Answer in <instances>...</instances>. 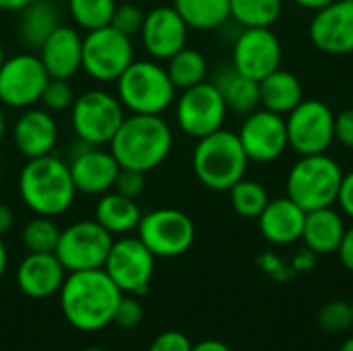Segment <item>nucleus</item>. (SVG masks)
<instances>
[{
  "instance_id": "nucleus-27",
  "label": "nucleus",
  "mask_w": 353,
  "mask_h": 351,
  "mask_svg": "<svg viewBox=\"0 0 353 351\" xmlns=\"http://www.w3.org/2000/svg\"><path fill=\"white\" fill-rule=\"evenodd\" d=\"M259 91H261V108L281 116H288L304 99L302 81L294 72L281 66L259 81Z\"/></svg>"
},
{
  "instance_id": "nucleus-6",
  "label": "nucleus",
  "mask_w": 353,
  "mask_h": 351,
  "mask_svg": "<svg viewBox=\"0 0 353 351\" xmlns=\"http://www.w3.org/2000/svg\"><path fill=\"white\" fill-rule=\"evenodd\" d=\"M341 180L343 170L331 155H300L288 174L285 190L288 197L308 213L337 205Z\"/></svg>"
},
{
  "instance_id": "nucleus-29",
  "label": "nucleus",
  "mask_w": 353,
  "mask_h": 351,
  "mask_svg": "<svg viewBox=\"0 0 353 351\" xmlns=\"http://www.w3.org/2000/svg\"><path fill=\"white\" fill-rule=\"evenodd\" d=\"M174 8L196 31H213L230 19V0H174Z\"/></svg>"
},
{
  "instance_id": "nucleus-23",
  "label": "nucleus",
  "mask_w": 353,
  "mask_h": 351,
  "mask_svg": "<svg viewBox=\"0 0 353 351\" xmlns=\"http://www.w3.org/2000/svg\"><path fill=\"white\" fill-rule=\"evenodd\" d=\"M304 219L306 211L285 194L269 199L267 207L259 215V228L267 242L275 246H288L302 240Z\"/></svg>"
},
{
  "instance_id": "nucleus-9",
  "label": "nucleus",
  "mask_w": 353,
  "mask_h": 351,
  "mask_svg": "<svg viewBox=\"0 0 353 351\" xmlns=\"http://www.w3.org/2000/svg\"><path fill=\"white\" fill-rule=\"evenodd\" d=\"M114 236L95 219H81L60 230V240L54 250L66 273L103 269Z\"/></svg>"
},
{
  "instance_id": "nucleus-34",
  "label": "nucleus",
  "mask_w": 353,
  "mask_h": 351,
  "mask_svg": "<svg viewBox=\"0 0 353 351\" xmlns=\"http://www.w3.org/2000/svg\"><path fill=\"white\" fill-rule=\"evenodd\" d=\"M21 238L27 252H54L60 240V228L56 225L54 217L35 215L25 223Z\"/></svg>"
},
{
  "instance_id": "nucleus-30",
  "label": "nucleus",
  "mask_w": 353,
  "mask_h": 351,
  "mask_svg": "<svg viewBox=\"0 0 353 351\" xmlns=\"http://www.w3.org/2000/svg\"><path fill=\"white\" fill-rule=\"evenodd\" d=\"M165 70H168L174 87L178 91H182V89H188V87H194V85L207 81L209 62L201 50L186 46L168 60Z\"/></svg>"
},
{
  "instance_id": "nucleus-33",
  "label": "nucleus",
  "mask_w": 353,
  "mask_h": 351,
  "mask_svg": "<svg viewBox=\"0 0 353 351\" xmlns=\"http://www.w3.org/2000/svg\"><path fill=\"white\" fill-rule=\"evenodd\" d=\"M66 4L72 23L85 33L108 27L116 10V0H68Z\"/></svg>"
},
{
  "instance_id": "nucleus-4",
  "label": "nucleus",
  "mask_w": 353,
  "mask_h": 351,
  "mask_svg": "<svg viewBox=\"0 0 353 351\" xmlns=\"http://www.w3.org/2000/svg\"><path fill=\"white\" fill-rule=\"evenodd\" d=\"M248 155L238 139V132L219 128L196 141L192 151V172L196 180L215 192H228L246 176Z\"/></svg>"
},
{
  "instance_id": "nucleus-36",
  "label": "nucleus",
  "mask_w": 353,
  "mask_h": 351,
  "mask_svg": "<svg viewBox=\"0 0 353 351\" xmlns=\"http://www.w3.org/2000/svg\"><path fill=\"white\" fill-rule=\"evenodd\" d=\"M74 91L70 87L68 81L64 79H50L43 87V93L39 97V106L46 108L48 112H64L70 110L72 101H74Z\"/></svg>"
},
{
  "instance_id": "nucleus-3",
  "label": "nucleus",
  "mask_w": 353,
  "mask_h": 351,
  "mask_svg": "<svg viewBox=\"0 0 353 351\" xmlns=\"http://www.w3.org/2000/svg\"><path fill=\"white\" fill-rule=\"evenodd\" d=\"M23 205L43 217H58L66 213L77 197V188L68 170V161L50 153L27 159L17 180Z\"/></svg>"
},
{
  "instance_id": "nucleus-14",
  "label": "nucleus",
  "mask_w": 353,
  "mask_h": 351,
  "mask_svg": "<svg viewBox=\"0 0 353 351\" xmlns=\"http://www.w3.org/2000/svg\"><path fill=\"white\" fill-rule=\"evenodd\" d=\"M48 81L50 74L37 54L27 50L6 56L0 66V103L12 110L37 106Z\"/></svg>"
},
{
  "instance_id": "nucleus-50",
  "label": "nucleus",
  "mask_w": 353,
  "mask_h": 351,
  "mask_svg": "<svg viewBox=\"0 0 353 351\" xmlns=\"http://www.w3.org/2000/svg\"><path fill=\"white\" fill-rule=\"evenodd\" d=\"M339 351H353V337H350L347 341H343V345H341Z\"/></svg>"
},
{
  "instance_id": "nucleus-49",
  "label": "nucleus",
  "mask_w": 353,
  "mask_h": 351,
  "mask_svg": "<svg viewBox=\"0 0 353 351\" xmlns=\"http://www.w3.org/2000/svg\"><path fill=\"white\" fill-rule=\"evenodd\" d=\"M6 137V116H4V112L0 110V141Z\"/></svg>"
},
{
  "instance_id": "nucleus-26",
  "label": "nucleus",
  "mask_w": 353,
  "mask_h": 351,
  "mask_svg": "<svg viewBox=\"0 0 353 351\" xmlns=\"http://www.w3.org/2000/svg\"><path fill=\"white\" fill-rule=\"evenodd\" d=\"M211 83L217 87V91L221 93L228 110L234 112V114L246 116V114H250L252 110H256L261 106L259 81L242 74L232 64L230 66H221L215 72V79Z\"/></svg>"
},
{
  "instance_id": "nucleus-52",
  "label": "nucleus",
  "mask_w": 353,
  "mask_h": 351,
  "mask_svg": "<svg viewBox=\"0 0 353 351\" xmlns=\"http://www.w3.org/2000/svg\"><path fill=\"white\" fill-rule=\"evenodd\" d=\"M85 351H105V350H101V348H89V350H85Z\"/></svg>"
},
{
  "instance_id": "nucleus-42",
  "label": "nucleus",
  "mask_w": 353,
  "mask_h": 351,
  "mask_svg": "<svg viewBox=\"0 0 353 351\" xmlns=\"http://www.w3.org/2000/svg\"><path fill=\"white\" fill-rule=\"evenodd\" d=\"M337 205H339L343 215H347L350 219H353V172L343 174L339 197H337Z\"/></svg>"
},
{
  "instance_id": "nucleus-28",
  "label": "nucleus",
  "mask_w": 353,
  "mask_h": 351,
  "mask_svg": "<svg viewBox=\"0 0 353 351\" xmlns=\"http://www.w3.org/2000/svg\"><path fill=\"white\" fill-rule=\"evenodd\" d=\"M19 41L25 50H39L41 43L52 35V31L60 25L58 8L50 0H33L25 8L19 10Z\"/></svg>"
},
{
  "instance_id": "nucleus-7",
  "label": "nucleus",
  "mask_w": 353,
  "mask_h": 351,
  "mask_svg": "<svg viewBox=\"0 0 353 351\" xmlns=\"http://www.w3.org/2000/svg\"><path fill=\"white\" fill-rule=\"evenodd\" d=\"M124 118L126 110L120 99L105 89H87L70 106L72 132L77 141L87 145L108 147Z\"/></svg>"
},
{
  "instance_id": "nucleus-19",
  "label": "nucleus",
  "mask_w": 353,
  "mask_h": 351,
  "mask_svg": "<svg viewBox=\"0 0 353 351\" xmlns=\"http://www.w3.org/2000/svg\"><path fill=\"white\" fill-rule=\"evenodd\" d=\"M310 41L329 56L353 54V2L333 0L314 12L308 25Z\"/></svg>"
},
{
  "instance_id": "nucleus-25",
  "label": "nucleus",
  "mask_w": 353,
  "mask_h": 351,
  "mask_svg": "<svg viewBox=\"0 0 353 351\" xmlns=\"http://www.w3.org/2000/svg\"><path fill=\"white\" fill-rule=\"evenodd\" d=\"M141 217L143 211L137 205V199H128L116 190L97 197L93 219L114 238L128 236L130 232H134L141 223Z\"/></svg>"
},
{
  "instance_id": "nucleus-32",
  "label": "nucleus",
  "mask_w": 353,
  "mask_h": 351,
  "mask_svg": "<svg viewBox=\"0 0 353 351\" xmlns=\"http://www.w3.org/2000/svg\"><path fill=\"white\" fill-rule=\"evenodd\" d=\"M228 192H230L232 209L240 217H246V219H259V215L263 213V209L269 203L267 188L261 182L250 180L246 176L242 180H238Z\"/></svg>"
},
{
  "instance_id": "nucleus-46",
  "label": "nucleus",
  "mask_w": 353,
  "mask_h": 351,
  "mask_svg": "<svg viewBox=\"0 0 353 351\" xmlns=\"http://www.w3.org/2000/svg\"><path fill=\"white\" fill-rule=\"evenodd\" d=\"M33 0H0V10H4V12H19L21 8H25Z\"/></svg>"
},
{
  "instance_id": "nucleus-5",
  "label": "nucleus",
  "mask_w": 353,
  "mask_h": 351,
  "mask_svg": "<svg viewBox=\"0 0 353 351\" xmlns=\"http://www.w3.org/2000/svg\"><path fill=\"white\" fill-rule=\"evenodd\" d=\"M116 97L128 114L161 116L174 106L178 89L161 62L134 58L116 81Z\"/></svg>"
},
{
  "instance_id": "nucleus-15",
  "label": "nucleus",
  "mask_w": 353,
  "mask_h": 351,
  "mask_svg": "<svg viewBox=\"0 0 353 351\" xmlns=\"http://www.w3.org/2000/svg\"><path fill=\"white\" fill-rule=\"evenodd\" d=\"M238 139L248 159L254 163L277 161L290 149L285 116L265 108H256L246 114L238 130Z\"/></svg>"
},
{
  "instance_id": "nucleus-11",
  "label": "nucleus",
  "mask_w": 353,
  "mask_h": 351,
  "mask_svg": "<svg viewBox=\"0 0 353 351\" xmlns=\"http://www.w3.org/2000/svg\"><path fill=\"white\" fill-rule=\"evenodd\" d=\"M288 143L298 155L327 153L335 143V112L321 99H302L288 116Z\"/></svg>"
},
{
  "instance_id": "nucleus-2",
  "label": "nucleus",
  "mask_w": 353,
  "mask_h": 351,
  "mask_svg": "<svg viewBox=\"0 0 353 351\" xmlns=\"http://www.w3.org/2000/svg\"><path fill=\"white\" fill-rule=\"evenodd\" d=\"M108 147L120 168L149 174L170 157L174 130L163 116L128 114Z\"/></svg>"
},
{
  "instance_id": "nucleus-37",
  "label": "nucleus",
  "mask_w": 353,
  "mask_h": 351,
  "mask_svg": "<svg viewBox=\"0 0 353 351\" xmlns=\"http://www.w3.org/2000/svg\"><path fill=\"white\" fill-rule=\"evenodd\" d=\"M143 19H145V10L141 6H137L132 2H122V4H116L110 25L116 31H120L128 37H134V35H139V31L143 27Z\"/></svg>"
},
{
  "instance_id": "nucleus-22",
  "label": "nucleus",
  "mask_w": 353,
  "mask_h": 351,
  "mask_svg": "<svg viewBox=\"0 0 353 351\" xmlns=\"http://www.w3.org/2000/svg\"><path fill=\"white\" fill-rule=\"evenodd\" d=\"M66 275L54 252H27L17 269V285L27 298L46 300L60 292Z\"/></svg>"
},
{
  "instance_id": "nucleus-39",
  "label": "nucleus",
  "mask_w": 353,
  "mask_h": 351,
  "mask_svg": "<svg viewBox=\"0 0 353 351\" xmlns=\"http://www.w3.org/2000/svg\"><path fill=\"white\" fill-rule=\"evenodd\" d=\"M116 192L128 197V199H139L145 190V174L143 172H137V170H124L120 168V174L116 178V184L114 188Z\"/></svg>"
},
{
  "instance_id": "nucleus-40",
  "label": "nucleus",
  "mask_w": 353,
  "mask_h": 351,
  "mask_svg": "<svg viewBox=\"0 0 353 351\" xmlns=\"http://www.w3.org/2000/svg\"><path fill=\"white\" fill-rule=\"evenodd\" d=\"M149 351H192V343L180 331H165L153 339Z\"/></svg>"
},
{
  "instance_id": "nucleus-35",
  "label": "nucleus",
  "mask_w": 353,
  "mask_h": 351,
  "mask_svg": "<svg viewBox=\"0 0 353 351\" xmlns=\"http://www.w3.org/2000/svg\"><path fill=\"white\" fill-rule=\"evenodd\" d=\"M319 327L327 333H343L353 325L352 302L345 300H333L327 302L319 314H316Z\"/></svg>"
},
{
  "instance_id": "nucleus-45",
  "label": "nucleus",
  "mask_w": 353,
  "mask_h": 351,
  "mask_svg": "<svg viewBox=\"0 0 353 351\" xmlns=\"http://www.w3.org/2000/svg\"><path fill=\"white\" fill-rule=\"evenodd\" d=\"M192 351H232L223 341L217 339H205L196 345H192Z\"/></svg>"
},
{
  "instance_id": "nucleus-1",
  "label": "nucleus",
  "mask_w": 353,
  "mask_h": 351,
  "mask_svg": "<svg viewBox=\"0 0 353 351\" xmlns=\"http://www.w3.org/2000/svg\"><path fill=\"white\" fill-rule=\"evenodd\" d=\"M64 319L83 333H95L114 323L120 298L124 296L103 269L68 273L60 292Z\"/></svg>"
},
{
  "instance_id": "nucleus-51",
  "label": "nucleus",
  "mask_w": 353,
  "mask_h": 351,
  "mask_svg": "<svg viewBox=\"0 0 353 351\" xmlns=\"http://www.w3.org/2000/svg\"><path fill=\"white\" fill-rule=\"evenodd\" d=\"M4 60H6V52H4V46H2V41H0V66H2Z\"/></svg>"
},
{
  "instance_id": "nucleus-31",
  "label": "nucleus",
  "mask_w": 353,
  "mask_h": 351,
  "mask_svg": "<svg viewBox=\"0 0 353 351\" xmlns=\"http://www.w3.org/2000/svg\"><path fill=\"white\" fill-rule=\"evenodd\" d=\"M283 12V0H230V19L242 29L273 27Z\"/></svg>"
},
{
  "instance_id": "nucleus-10",
  "label": "nucleus",
  "mask_w": 353,
  "mask_h": 351,
  "mask_svg": "<svg viewBox=\"0 0 353 351\" xmlns=\"http://www.w3.org/2000/svg\"><path fill=\"white\" fill-rule=\"evenodd\" d=\"M137 236L155 254V259H174L190 250L196 230L184 211L161 207L143 213Z\"/></svg>"
},
{
  "instance_id": "nucleus-41",
  "label": "nucleus",
  "mask_w": 353,
  "mask_h": 351,
  "mask_svg": "<svg viewBox=\"0 0 353 351\" xmlns=\"http://www.w3.org/2000/svg\"><path fill=\"white\" fill-rule=\"evenodd\" d=\"M335 141L353 151V108L335 114Z\"/></svg>"
},
{
  "instance_id": "nucleus-8",
  "label": "nucleus",
  "mask_w": 353,
  "mask_h": 351,
  "mask_svg": "<svg viewBox=\"0 0 353 351\" xmlns=\"http://www.w3.org/2000/svg\"><path fill=\"white\" fill-rule=\"evenodd\" d=\"M132 37L116 31L112 25L87 31L83 35V72L97 83H116L132 64Z\"/></svg>"
},
{
  "instance_id": "nucleus-53",
  "label": "nucleus",
  "mask_w": 353,
  "mask_h": 351,
  "mask_svg": "<svg viewBox=\"0 0 353 351\" xmlns=\"http://www.w3.org/2000/svg\"><path fill=\"white\" fill-rule=\"evenodd\" d=\"M352 308H353V300H352Z\"/></svg>"
},
{
  "instance_id": "nucleus-48",
  "label": "nucleus",
  "mask_w": 353,
  "mask_h": 351,
  "mask_svg": "<svg viewBox=\"0 0 353 351\" xmlns=\"http://www.w3.org/2000/svg\"><path fill=\"white\" fill-rule=\"evenodd\" d=\"M6 267H8V250H6V244L0 236V277L4 275Z\"/></svg>"
},
{
  "instance_id": "nucleus-20",
  "label": "nucleus",
  "mask_w": 353,
  "mask_h": 351,
  "mask_svg": "<svg viewBox=\"0 0 353 351\" xmlns=\"http://www.w3.org/2000/svg\"><path fill=\"white\" fill-rule=\"evenodd\" d=\"M10 134H12V143L17 151L25 159H33V157L54 153L60 130L52 112H48L41 106L39 108L31 106L27 110H21L19 118L12 124Z\"/></svg>"
},
{
  "instance_id": "nucleus-43",
  "label": "nucleus",
  "mask_w": 353,
  "mask_h": 351,
  "mask_svg": "<svg viewBox=\"0 0 353 351\" xmlns=\"http://www.w3.org/2000/svg\"><path fill=\"white\" fill-rule=\"evenodd\" d=\"M337 252H339L341 265L353 273V225L352 228H345V234H343V240H341Z\"/></svg>"
},
{
  "instance_id": "nucleus-38",
  "label": "nucleus",
  "mask_w": 353,
  "mask_h": 351,
  "mask_svg": "<svg viewBox=\"0 0 353 351\" xmlns=\"http://www.w3.org/2000/svg\"><path fill=\"white\" fill-rule=\"evenodd\" d=\"M143 321V306L137 300V296H128L124 294L118 302L116 314H114V323L120 329H134L139 327Z\"/></svg>"
},
{
  "instance_id": "nucleus-24",
  "label": "nucleus",
  "mask_w": 353,
  "mask_h": 351,
  "mask_svg": "<svg viewBox=\"0 0 353 351\" xmlns=\"http://www.w3.org/2000/svg\"><path fill=\"white\" fill-rule=\"evenodd\" d=\"M345 234L343 215L333 207H323L306 213L302 242L314 254H333L337 252Z\"/></svg>"
},
{
  "instance_id": "nucleus-21",
  "label": "nucleus",
  "mask_w": 353,
  "mask_h": 351,
  "mask_svg": "<svg viewBox=\"0 0 353 351\" xmlns=\"http://www.w3.org/2000/svg\"><path fill=\"white\" fill-rule=\"evenodd\" d=\"M37 56L50 79L70 81L83 68V35L77 27L58 25L41 43Z\"/></svg>"
},
{
  "instance_id": "nucleus-12",
  "label": "nucleus",
  "mask_w": 353,
  "mask_h": 351,
  "mask_svg": "<svg viewBox=\"0 0 353 351\" xmlns=\"http://www.w3.org/2000/svg\"><path fill=\"white\" fill-rule=\"evenodd\" d=\"M174 110L178 128L186 137L196 141L223 128V122L230 112L221 93L209 81L182 89L174 101Z\"/></svg>"
},
{
  "instance_id": "nucleus-16",
  "label": "nucleus",
  "mask_w": 353,
  "mask_h": 351,
  "mask_svg": "<svg viewBox=\"0 0 353 351\" xmlns=\"http://www.w3.org/2000/svg\"><path fill=\"white\" fill-rule=\"evenodd\" d=\"M283 48L271 27H246L234 41L232 66L242 74L261 81L281 66Z\"/></svg>"
},
{
  "instance_id": "nucleus-18",
  "label": "nucleus",
  "mask_w": 353,
  "mask_h": 351,
  "mask_svg": "<svg viewBox=\"0 0 353 351\" xmlns=\"http://www.w3.org/2000/svg\"><path fill=\"white\" fill-rule=\"evenodd\" d=\"M188 31L190 27L174 8V4H161L145 12L139 37L149 58L157 62H168L176 52L188 46Z\"/></svg>"
},
{
  "instance_id": "nucleus-47",
  "label": "nucleus",
  "mask_w": 353,
  "mask_h": 351,
  "mask_svg": "<svg viewBox=\"0 0 353 351\" xmlns=\"http://www.w3.org/2000/svg\"><path fill=\"white\" fill-rule=\"evenodd\" d=\"M296 6H300V8H306V10H321L323 6H327V4H331L333 0H292Z\"/></svg>"
},
{
  "instance_id": "nucleus-44",
  "label": "nucleus",
  "mask_w": 353,
  "mask_h": 351,
  "mask_svg": "<svg viewBox=\"0 0 353 351\" xmlns=\"http://www.w3.org/2000/svg\"><path fill=\"white\" fill-rule=\"evenodd\" d=\"M14 225V213L8 205L0 203V236L8 234Z\"/></svg>"
},
{
  "instance_id": "nucleus-54",
  "label": "nucleus",
  "mask_w": 353,
  "mask_h": 351,
  "mask_svg": "<svg viewBox=\"0 0 353 351\" xmlns=\"http://www.w3.org/2000/svg\"><path fill=\"white\" fill-rule=\"evenodd\" d=\"M350 2H353V0H350Z\"/></svg>"
},
{
  "instance_id": "nucleus-13",
  "label": "nucleus",
  "mask_w": 353,
  "mask_h": 351,
  "mask_svg": "<svg viewBox=\"0 0 353 351\" xmlns=\"http://www.w3.org/2000/svg\"><path fill=\"white\" fill-rule=\"evenodd\" d=\"M103 271L122 294L145 296L155 271V254L139 240V236H120L118 240L114 238Z\"/></svg>"
},
{
  "instance_id": "nucleus-17",
  "label": "nucleus",
  "mask_w": 353,
  "mask_h": 351,
  "mask_svg": "<svg viewBox=\"0 0 353 351\" xmlns=\"http://www.w3.org/2000/svg\"><path fill=\"white\" fill-rule=\"evenodd\" d=\"M68 170L77 192L87 197H101L110 192L120 174V166L110 147L81 143L70 151Z\"/></svg>"
}]
</instances>
